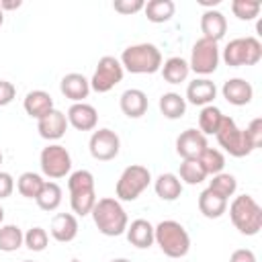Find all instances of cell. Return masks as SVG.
Segmentation results:
<instances>
[{
  "label": "cell",
  "instance_id": "10",
  "mask_svg": "<svg viewBox=\"0 0 262 262\" xmlns=\"http://www.w3.org/2000/svg\"><path fill=\"white\" fill-rule=\"evenodd\" d=\"M219 45L211 39H196V43L192 45V51H190V61H188V68L194 72V74H201V76H209L217 70L219 66Z\"/></svg>",
  "mask_w": 262,
  "mask_h": 262
},
{
  "label": "cell",
  "instance_id": "35",
  "mask_svg": "<svg viewBox=\"0 0 262 262\" xmlns=\"http://www.w3.org/2000/svg\"><path fill=\"white\" fill-rule=\"evenodd\" d=\"M180 182H186V184H201L207 174L203 170V166L199 164V160H182L180 164Z\"/></svg>",
  "mask_w": 262,
  "mask_h": 262
},
{
  "label": "cell",
  "instance_id": "43",
  "mask_svg": "<svg viewBox=\"0 0 262 262\" xmlns=\"http://www.w3.org/2000/svg\"><path fill=\"white\" fill-rule=\"evenodd\" d=\"M229 262H258V260H256V254L250 248H239V250L231 252Z\"/></svg>",
  "mask_w": 262,
  "mask_h": 262
},
{
  "label": "cell",
  "instance_id": "29",
  "mask_svg": "<svg viewBox=\"0 0 262 262\" xmlns=\"http://www.w3.org/2000/svg\"><path fill=\"white\" fill-rule=\"evenodd\" d=\"M221 119H223V113L217 106H213V104L203 106L201 115H199V131L203 135H215L221 125Z\"/></svg>",
  "mask_w": 262,
  "mask_h": 262
},
{
  "label": "cell",
  "instance_id": "8",
  "mask_svg": "<svg viewBox=\"0 0 262 262\" xmlns=\"http://www.w3.org/2000/svg\"><path fill=\"white\" fill-rule=\"evenodd\" d=\"M39 164H41V172L47 178L57 180V178H63L66 174H70V170H72V156H70V151L63 145L49 143L47 147L41 149Z\"/></svg>",
  "mask_w": 262,
  "mask_h": 262
},
{
  "label": "cell",
  "instance_id": "13",
  "mask_svg": "<svg viewBox=\"0 0 262 262\" xmlns=\"http://www.w3.org/2000/svg\"><path fill=\"white\" fill-rule=\"evenodd\" d=\"M68 125H72L78 131H92L98 123V113L88 102H74L68 108Z\"/></svg>",
  "mask_w": 262,
  "mask_h": 262
},
{
  "label": "cell",
  "instance_id": "14",
  "mask_svg": "<svg viewBox=\"0 0 262 262\" xmlns=\"http://www.w3.org/2000/svg\"><path fill=\"white\" fill-rule=\"evenodd\" d=\"M37 131H39V135H41L43 139H47V141H57V139H61V137L66 135V131H68V117H66L61 111L53 108L49 115H45L43 119L37 121Z\"/></svg>",
  "mask_w": 262,
  "mask_h": 262
},
{
  "label": "cell",
  "instance_id": "21",
  "mask_svg": "<svg viewBox=\"0 0 262 262\" xmlns=\"http://www.w3.org/2000/svg\"><path fill=\"white\" fill-rule=\"evenodd\" d=\"M51 235L55 242L68 244L78 235V219L72 213H57L51 219Z\"/></svg>",
  "mask_w": 262,
  "mask_h": 262
},
{
  "label": "cell",
  "instance_id": "12",
  "mask_svg": "<svg viewBox=\"0 0 262 262\" xmlns=\"http://www.w3.org/2000/svg\"><path fill=\"white\" fill-rule=\"evenodd\" d=\"M207 147V135L199 129H186L176 137V154L182 160H196Z\"/></svg>",
  "mask_w": 262,
  "mask_h": 262
},
{
  "label": "cell",
  "instance_id": "37",
  "mask_svg": "<svg viewBox=\"0 0 262 262\" xmlns=\"http://www.w3.org/2000/svg\"><path fill=\"white\" fill-rule=\"evenodd\" d=\"M68 190L78 192V190H94V176L90 170H76L68 178Z\"/></svg>",
  "mask_w": 262,
  "mask_h": 262
},
{
  "label": "cell",
  "instance_id": "2",
  "mask_svg": "<svg viewBox=\"0 0 262 262\" xmlns=\"http://www.w3.org/2000/svg\"><path fill=\"white\" fill-rule=\"evenodd\" d=\"M154 242L170 258H182L190 250V235H188V231L184 229V225H180L174 219L160 221L154 227Z\"/></svg>",
  "mask_w": 262,
  "mask_h": 262
},
{
  "label": "cell",
  "instance_id": "22",
  "mask_svg": "<svg viewBox=\"0 0 262 262\" xmlns=\"http://www.w3.org/2000/svg\"><path fill=\"white\" fill-rule=\"evenodd\" d=\"M125 235L131 246L145 250L154 244V225L147 219H135V221H131V225H127Z\"/></svg>",
  "mask_w": 262,
  "mask_h": 262
},
{
  "label": "cell",
  "instance_id": "28",
  "mask_svg": "<svg viewBox=\"0 0 262 262\" xmlns=\"http://www.w3.org/2000/svg\"><path fill=\"white\" fill-rule=\"evenodd\" d=\"M35 201H37L39 209L55 211L61 205V188H59V184L53 182V180H45V184H43V188H41V192H39V196Z\"/></svg>",
  "mask_w": 262,
  "mask_h": 262
},
{
  "label": "cell",
  "instance_id": "18",
  "mask_svg": "<svg viewBox=\"0 0 262 262\" xmlns=\"http://www.w3.org/2000/svg\"><path fill=\"white\" fill-rule=\"evenodd\" d=\"M201 31H203L205 39H211V41L219 43L227 33V18L223 16V12L209 8L201 16Z\"/></svg>",
  "mask_w": 262,
  "mask_h": 262
},
{
  "label": "cell",
  "instance_id": "19",
  "mask_svg": "<svg viewBox=\"0 0 262 262\" xmlns=\"http://www.w3.org/2000/svg\"><path fill=\"white\" fill-rule=\"evenodd\" d=\"M119 104H121L123 115H127L129 119H139V117H143V115L147 113V106H149L147 94H145L143 90H139V88H129V90H125V92L121 94Z\"/></svg>",
  "mask_w": 262,
  "mask_h": 262
},
{
  "label": "cell",
  "instance_id": "33",
  "mask_svg": "<svg viewBox=\"0 0 262 262\" xmlns=\"http://www.w3.org/2000/svg\"><path fill=\"white\" fill-rule=\"evenodd\" d=\"M199 164L203 166V170H205V174L209 176H215V174H219V172H223V168H225V156L219 151V149H213V147H207L199 158Z\"/></svg>",
  "mask_w": 262,
  "mask_h": 262
},
{
  "label": "cell",
  "instance_id": "9",
  "mask_svg": "<svg viewBox=\"0 0 262 262\" xmlns=\"http://www.w3.org/2000/svg\"><path fill=\"white\" fill-rule=\"evenodd\" d=\"M123 74H125V70H123L121 61L113 55H104L98 59V66L90 78V90L104 94V92L113 90L123 80Z\"/></svg>",
  "mask_w": 262,
  "mask_h": 262
},
{
  "label": "cell",
  "instance_id": "38",
  "mask_svg": "<svg viewBox=\"0 0 262 262\" xmlns=\"http://www.w3.org/2000/svg\"><path fill=\"white\" fill-rule=\"evenodd\" d=\"M49 244V235L43 227H31L27 233H25V246L31 250V252H43Z\"/></svg>",
  "mask_w": 262,
  "mask_h": 262
},
{
  "label": "cell",
  "instance_id": "20",
  "mask_svg": "<svg viewBox=\"0 0 262 262\" xmlns=\"http://www.w3.org/2000/svg\"><path fill=\"white\" fill-rule=\"evenodd\" d=\"M23 106H25V113L29 117H33V119L39 121V119H43L45 115H49L53 111V98L45 90H31L25 96Z\"/></svg>",
  "mask_w": 262,
  "mask_h": 262
},
{
  "label": "cell",
  "instance_id": "26",
  "mask_svg": "<svg viewBox=\"0 0 262 262\" xmlns=\"http://www.w3.org/2000/svg\"><path fill=\"white\" fill-rule=\"evenodd\" d=\"M158 106H160V113L166 119H172V121L184 117V113H186V100L178 92H164L160 96Z\"/></svg>",
  "mask_w": 262,
  "mask_h": 262
},
{
  "label": "cell",
  "instance_id": "48",
  "mask_svg": "<svg viewBox=\"0 0 262 262\" xmlns=\"http://www.w3.org/2000/svg\"><path fill=\"white\" fill-rule=\"evenodd\" d=\"M2 23H4V12L0 10V27H2Z\"/></svg>",
  "mask_w": 262,
  "mask_h": 262
},
{
  "label": "cell",
  "instance_id": "50",
  "mask_svg": "<svg viewBox=\"0 0 262 262\" xmlns=\"http://www.w3.org/2000/svg\"><path fill=\"white\" fill-rule=\"evenodd\" d=\"M70 262H82V260H78V258H74V260H70Z\"/></svg>",
  "mask_w": 262,
  "mask_h": 262
},
{
  "label": "cell",
  "instance_id": "25",
  "mask_svg": "<svg viewBox=\"0 0 262 262\" xmlns=\"http://www.w3.org/2000/svg\"><path fill=\"white\" fill-rule=\"evenodd\" d=\"M160 70H162V76H164V80H166L168 84H180V82H184V80L188 78V74H190L188 61L182 59V57H178V55L166 59Z\"/></svg>",
  "mask_w": 262,
  "mask_h": 262
},
{
  "label": "cell",
  "instance_id": "41",
  "mask_svg": "<svg viewBox=\"0 0 262 262\" xmlns=\"http://www.w3.org/2000/svg\"><path fill=\"white\" fill-rule=\"evenodd\" d=\"M14 96H16V88H14L10 82L0 80V106L10 104V102L14 100Z\"/></svg>",
  "mask_w": 262,
  "mask_h": 262
},
{
  "label": "cell",
  "instance_id": "27",
  "mask_svg": "<svg viewBox=\"0 0 262 262\" xmlns=\"http://www.w3.org/2000/svg\"><path fill=\"white\" fill-rule=\"evenodd\" d=\"M174 10H176V6H174L172 0H149L143 6V12H145L147 20L149 23H156V25L168 23L174 16Z\"/></svg>",
  "mask_w": 262,
  "mask_h": 262
},
{
  "label": "cell",
  "instance_id": "24",
  "mask_svg": "<svg viewBox=\"0 0 262 262\" xmlns=\"http://www.w3.org/2000/svg\"><path fill=\"white\" fill-rule=\"evenodd\" d=\"M154 190L162 201H176L182 194V182H180V178L176 174L166 172V174H160L156 178Z\"/></svg>",
  "mask_w": 262,
  "mask_h": 262
},
{
  "label": "cell",
  "instance_id": "6",
  "mask_svg": "<svg viewBox=\"0 0 262 262\" xmlns=\"http://www.w3.org/2000/svg\"><path fill=\"white\" fill-rule=\"evenodd\" d=\"M149 182H151V174L145 166H139V164L127 166L121 172L115 186L117 201H135L149 186Z\"/></svg>",
  "mask_w": 262,
  "mask_h": 262
},
{
  "label": "cell",
  "instance_id": "16",
  "mask_svg": "<svg viewBox=\"0 0 262 262\" xmlns=\"http://www.w3.org/2000/svg\"><path fill=\"white\" fill-rule=\"evenodd\" d=\"M223 98L233 106H246L254 98V88L244 78H229L221 88Z\"/></svg>",
  "mask_w": 262,
  "mask_h": 262
},
{
  "label": "cell",
  "instance_id": "42",
  "mask_svg": "<svg viewBox=\"0 0 262 262\" xmlns=\"http://www.w3.org/2000/svg\"><path fill=\"white\" fill-rule=\"evenodd\" d=\"M14 190V178L8 172L0 170V199H8Z\"/></svg>",
  "mask_w": 262,
  "mask_h": 262
},
{
  "label": "cell",
  "instance_id": "44",
  "mask_svg": "<svg viewBox=\"0 0 262 262\" xmlns=\"http://www.w3.org/2000/svg\"><path fill=\"white\" fill-rule=\"evenodd\" d=\"M20 0H0V10H16L20 8Z\"/></svg>",
  "mask_w": 262,
  "mask_h": 262
},
{
  "label": "cell",
  "instance_id": "31",
  "mask_svg": "<svg viewBox=\"0 0 262 262\" xmlns=\"http://www.w3.org/2000/svg\"><path fill=\"white\" fill-rule=\"evenodd\" d=\"M43 184H45V180L37 172H23L16 180V188L25 199H37Z\"/></svg>",
  "mask_w": 262,
  "mask_h": 262
},
{
  "label": "cell",
  "instance_id": "45",
  "mask_svg": "<svg viewBox=\"0 0 262 262\" xmlns=\"http://www.w3.org/2000/svg\"><path fill=\"white\" fill-rule=\"evenodd\" d=\"M219 2H221V0H213V2H211V0H199L201 6H217Z\"/></svg>",
  "mask_w": 262,
  "mask_h": 262
},
{
  "label": "cell",
  "instance_id": "39",
  "mask_svg": "<svg viewBox=\"0 0 262 262\" xmlns=\"http://www.w3.org/2000/svg\"><path fill=\"white\" fill-rule=\"evenodd\" d=\"M244 131H246V137H248V141L252 143V147L258 149V147L262 145V119L256 117Z\"/></svg>",
  "mask_w": 262,
  "mask_h": 262
},
{
  "label": "cell",
  "instance_id": "47",
  "mask_svg": "<svg viewBox=\"0 0 262 262\" xmlns=\"http://www.w3.org/2000/svg\"><path fill=\"white\" fill-rule=\"evenodd\" d=\"M2 221H4V209L0 207V225H2Z\"/></svg>",
  "mask_w": 262,
  "mask_h": 262
},
{
  "label": "cell",
  "instance_id": "23",
  "mask_svg": "<svg viewBox=\"0 0 262 262\" xmlns=\"http://www.w3.org/2000/svg\"><path fill=\"white\" fill-rule=\"evenodd\" d=\"M199 211L207 217V219H219L225 211H227V199L219 196L217 192H213L211 188H205L199 194Z\"/></svg>",
  "mask_w": 262,
  "mask_h": 262
},
{
  "label": "cell",
  "instance_id": "15",
  "mask_svg": "<svg viewBox=\"0 0 262 262\" xmlns=\"http://www.w3.org/2000/svg\"><path fill=\"white\" fill-rule=\"evenodd\" d=\"M59 90L72 102H84V98H88V94H90V80L78 72H72L61 78Z\"/></svg>",
  "mask_w": 262,
  "mask_h": 262
},
{
  "label": "cell",
  "instance_id": "4",
  "mask_svg": "<svg viewBox=\"0 0 262 262\" xmlns=\"http://www.w3.org/2000/svg\"><path fill=\"white\" fill-rule=\"evenodd\" d=\"M229 217L244 235H256L262 229V207L250 194H239L229 205Z\"/></svg>",
  "mask_w": 262,
  "mask_h": 262
},
{
  "label": "cell",
  "instance_id": "5",
  "mask_svg": "<svg viewBox=\"0 0 262 262\" xmlns=\"http://www.w3.org/2000/svg\"><path fill=\"white\" fill-rule=\"evenodd\" d=\"M262 59V43L256 37H237L231 39L223 49V61L229 68L256 66Z\"/></svg>",
  "mask_w": 262,
  "mask_h": 262
},
{
  "label": "cell",
  "instance_id": "36",
  "mask_svg": "<svg viewBox=\"0 0 262 262\" xmlns=\"http://www.w3.org/2000/svg\"><path fill=\"white\" fill-rule=\"evenodd\" d=\"M262 4L256 0H233L231 2V12L239 18V20H254L260 14Z\"/></svg>",
  "mask_w": 262,
  "mask_h": 262
},
{
  "label": "cell",
  "instance_id": "46",
  "mask_svg": "<svg viewBox=\"0 0 262 262\" xmlns=\"http://www.w3.org/2000/svg\"><path fill=\"white\" fill-rule=\"evenodd\" d=\"M108 262H131V260H127V258H113V260H108Z\"/></svg>",
  "mask_w": 262,
  "mask_h": 262
},
{
  "label": "cell",
  "instance_id": "30",
  "mask_svg": "<svg viewBox=\"0 0 262 262\" xmlns=\"http://www.w3.org/2000/svg\"><path fill=\"white\" fill-rule=\"evenodd\" d=\"M25 244V233L18 225H0V250L2 252H16Z\"/></svg>",
  "mask_w": 262,
  "mask_h": 262
},
{
  "label": "cell",
  "instance_id": "40",
  "mask_svg": "<svg viewBox=\"0 0 262 262\" xmlns=\"http://www.w3.org/2000/svg\"><path fill=\"white\" fill-rule=\"evenodd\" d=\"M143 6H145L143 0H117V2H113V8L121 14H135V12L143 10Z\"/></svg>",
  "mask_w": 262,
  "mask_h": 262
},
{
  "label": "cell",
  "instance_id": "11",
  "mask_svg": "<svg viewBox=\"0 0 262 262\" xmlns=\"http://www.w3.org/2000/svg\"><path fill=\"white\" fill-rule=\"evenodd\" d=\"M88 147H90V156L98 162H108V160H115L119 156V149H121V139L119 135L113 131V129H98L90 135V141H88Z\"/></svg>",
  "mask_w": 262,
  "mask_h": 262
},
{
  "label": "cell",
  "instance_id": "49",
  "mask_svg": "<svg viewBox=\"0 0 262 262\" xmlns=\"http://www.w3.org/2000/svg\"><path fill=\"white\" fill-rule=\"evenodd\" d=\"M2 160H4V156H2V151H0V164H2Z\"/></svg>",
  "mask_w": 262,
  "mask_h": 262
},
{
  "label": "cell",
  "instance_id": "32",
  "mask_svg": "<svg viewBox=\"0 0 262 262\" xmlns=\"http://www.w3.org/2000/svg\"><path fill=\"white\" fill-rule=\"evenodd\" d=\"M96 190H78V192H70V205L72 211L76 215H90L94 205H96Z\"/></svg>",
  "mask_w": 262,
  "mask_h": 262
},
{
  "label": "cell",
  "instance_id": "3",
  "mask_svg": "<svg viewBox=\"0 0 262 262\" xmlns=\"http://www.w3.org/2000/svg\"><path fill=\"white\" fill-rule=\"evenodd\" d=\"M119 61L129 74H156L162 68V53L154 43H137L123 49Z\"/></svg>",
  "mask_w": 262,
  "mask_h": 262
},
{
  "label": "cell",
  "instance_id": "34",
  "mask_svg": "<svg viewBox=\"0 0 262 262\" xmlns=\"http://www.w3.org/2000/svg\"><path fill=\"white\" fill-rule=\"evenodd\" d=\"M209 188H211L213 192H217L219 196L229 199V196H233L235 190H237V180H235V176L229 174V172H219V174H215L213 180L209 182Z\"/></svg>",
  "mask_w": 262,
  "mask_h": 262
},
{
  "label": "cell",
  "instance_id": "1",
  "mask_svg": "<svg viewBox=\"0 0 262 262\" xmlns=\"http://www.w3.org/2000/svg\"><path fill=\"white\" fill-rule=\"evenodd\" d=\"M90 215H92V221L98 227V231L102 235H108V237H117V235L125 233V229L129 225V219H127L123 205L113 196L98 199Z\"/></svg>",
  "mask_w": 262,
  "mask_h": 262
},
{
  "label": "cell",
  "instance_id": "51",
  "mask_svg": "<svg viewBox=\"0 0 262 262\" xmlns=\"http://www.w3.org/2000/svg\"><path fill=\"white\" fill-rule=\"evenodd\" d=\"M23 262H33V260H23Z\"/></svg>",
  "mask_w": 262,
  "mask_h": 262
},
{
  "label": "cell",
  "instance_id": "7",
  "mask_svg": "<svg viewBox=\"0 0 262 262\" xmlns=\"http://www.w3.org/2000/svg\"><path fill=\"white\" fill-rule=\"evenodd\" d=\"M215 137H217L219 145H221L229 156H233V158H244V156H250V154L254 151L252 143H250L248 137H246V131L239 129L231 117H225V115H223L221 125H219L217 133H215Z\"/></svg>",
  "mask_w": 262,
  "mask_h": 262
},
{
  "label": "cell",
  "instance_id": "17",
  "mask_svg": "<svg viewBox=\"0 0 262 262\" xmlns=\"http://www.w3.org/2000/svg\"><path fill=\"white\" fill-rule=\"evenodd\" d=\"M215 96H217L215 82H211L209 78H196L188 84L184 100H188L194 106H207V104H213Z\"/></svg>",
  "mask_w": 262,
  "mask_h": 262
}]
</instances>
